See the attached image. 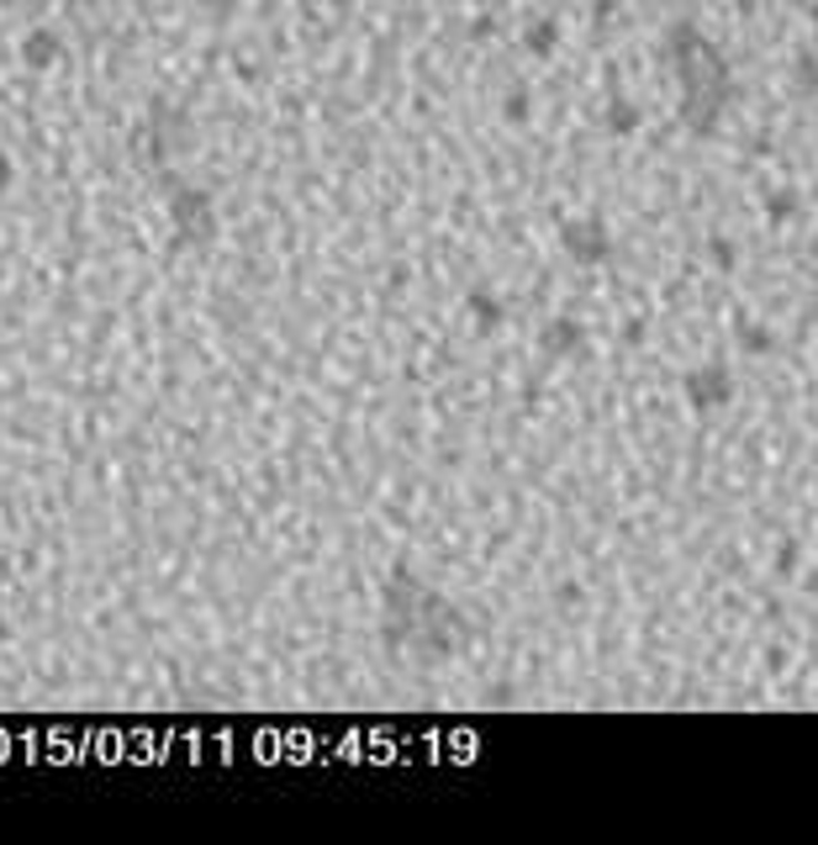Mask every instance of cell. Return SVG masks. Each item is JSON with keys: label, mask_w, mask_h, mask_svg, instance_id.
<instances>
[{"label": "cell", "mask_w": 818, "mask_h": 845, "mask_svg": "<svg viewBox=\"0 0 818 845\" xmlns=\"http://www.w3.org/2000/svg\"><path fill=\"white\" fill-rule=\"evenodd\" d=\"M534 106H539L534 85H513V90L497 101V117L507 122V127H528V122H534Z\"/></svg>", "instance_id": "8fae6325"}, {"label": "cell", "mask_w": 818, "mask_h": 845, "mask_svg": "<svg viewBox=\"0 0 818 845\" xmlns=\"http://www.w3.org/2000/svg\"><path fill=\"white\" fill-rule=\"evenodd\" d=\"M64 59V38L53 32V27H27V38H21V64L32 69V75H48V69H59Z\"/></svg>", "instance_id": "52a82bcc"}, {"label": "cell", "mask_w": 818, "mask_h": 845, "mask_svg": "<svg viewBox=\"0 0 818 845\" xmlns=\"http://www.w3.org/2000/svg\"><path fill=\"white\" fill-rule=\"evenodd\" d=\"M465 312H470V322H476V333H497L501 322H507V302H501L491 285H470Z\"/></svg>", "instance_id": "ba28073f"}, {"label": "cell", "mask_w": 818, "mask_h": 845, "mask_svg": "<svg viewBox=\"0 0 818 845\" xmlns=\"http://www.w3.org/2000/svg\"><path fill=\"white\" fill-rule=\"evenodd\" d=\"M90 6H96V0H90Z\"/></svg>", "instance_id": "ffe728a7"}, {"label": "cell", "mask_w": 818, "mask_h": 845, "mask_svg": "<svg viewBox=\"0 0 818 845\" xmlns=\"http://www.w3.org/2000/svg\"><path fill=\"white\" fill-rule=\"evenodd\" d=\"M739 349L760 360V354H771V349H777V333H771L766 322H744V328H739Z\"/></svg>", "instance_id": "4fadbf2b"}, {"label": "cell", "mask_w": 818, "mask_h": 845, "mask_svg": "<svg viewBox=\"0 0 818 845\" xmlns=\"http://www.w3.org/2000/svg\"><path fill=\"white\" fill-rule=\"evenodd\" d=\"M11 181H17V164H11V154H6V143H0V196L11 191Z\"/></svg>", "instance_id": "e0dca14e"}, {"label": "cell", "mask_w": 818, "mask_h": 845, "mask_svg": "<svg viewBox=\"0 0 818 845\" xmlns=\"http://www.w3.org/2000/svg\"><path fill=\"white\" fill-rule=\"evenodd\" d=\"M380 640H386L391 655L434 666L459 655L470 644V629H465V613L444 592H434L407 565H397L386 592H380Z\"/></svg>", "instance_id": "6da1fadb"}, {"label": "cell", "mask_w": 818, "mask_h": 845, "mask_svg": "<svg viewBox=\"0 0 818 845\" xmlns=\"http://www.w3.org/2000/svg\"><path fill=\"white\" fill-rule=\"evenodd\" d=\"M613 11H619V0H597V21H607Z\"/></svg>", "instance_id": "ac0fdd59"}, {"label": "cell", "mask_w": 818, "mask_h": 845, "mask_svg": "<svg viewBox=\"0 0 818 845\" xmlns=\"http://www.w3.org/2000/svg\"><path fill=\"white\" fill-rule=\"evenodd\" d=\"M798 206H802V196L792 191V185H781V191H766V222H771V227L792 222V217H798Z\"/></svg>", "instance_id": "7c38bea8"}, {"label": "cell", "mask_w": 818, "mask_h": 845, "mask_svg": "<svg viewBox=\"0 0 818 845\" xmlns=\"http://www.w3.org/2000/svg\"><path fill=\"white\" fill-rule=\"evenodd\" d=\"M660 59L681 80V122L692 138H713L723 106L734 101V75L698 21H671L660 38Z\"/></svg>", "instance_id": "7a4b0ae2"}, {"label": "cell", "mask_w": 818, "mask_h": 845, "mask_svg": "<svg viewBox=\"0 0 818 845\" xmlns=\"http://www.w3.org/2000/svg\"><path fill=\"white\" fill-rule=\"evenodd\" d=\"M602 127H607V138H634L639 127H644V106L634 96H613L607 111H602Z\"/></svg>", "instance_id": "9c48e42d"}, {"label": "cell", "mask_w": 818, "mask_h": 845, "mask_svg": "<svg viewBox=\"0 0 818 845\" xmlns=\"http://www.w3.org/2000/svg\"><path fill=\"white\" fill-rule=\"evenodd\" d=\"M559 254L581 270H597L619 254V239H613V222L602 212H581V217H565L559 222Z\"/></svg>", "instance_id": "277c9868"}, {"label": "cell", "mask_w": 818, "mask_h": 845, "mask_svg": "<svg viewBox=\"0 0 818 845\" xmlns=\"http://www.w3.org/2000/svg\"><path fill=\"white\" fill-rule=\"evenodd\" d=\"M734 370L723 360H708V365H692L686 376H681V397H686V407L698 412V418H708V412H723V407L734 402Z\"/></svg>", "instance_id": "5b68a950"}, {"label": "cell", "mask_w": 818, "mask_h": 845, "mask_svg": "<svg viewBox=\"0 0 818 845\" xmlns=\"http://www.w3.org/2000/svg\"><path fill=\"white\" fill-rule=\"evenodd\" d=\"M798 565H802V544L787 540V544H781V555H777V571L787 576V571H798Z\"/></svg>", "instance_id": "2e32d148"}, {"label": "cell", "mask_w": 818, "mask_h": 845, "mask_svg": "<svg viewBox=\"0 0 818 845\" xmlns=\"http://www.w3.org/2000/svg\"><path fill=\"white\" fill-rule=\"evenodd\" d=\"M523 54L528 59H555L559 54V21L555 17H539L523 27Z\"/></svg>", "instance_id": "30bf717a"}, {"label": "cell", "mask_w": 818, "mask_h": 845, "mask_svg": "<svg viewBox=\"0 0 818 845\" xmlns=\"http://www.w3.org/2000/svg\"><path fill=\"white\" fill-rule=\"evenodd\" d=\"M169 233L175 249H206L217 243V196L206 185H175L169 196Z\"/></svg>", "instance_id": "3957f363"}, {"label": "cell", "mask_w": 818, "mask_h": 845, "mask_svg": "<svg viewBox=\"0 0 818 845\" xmlns=\"http://www.w3.org/2000/svg\"><path fill=\"white\" fill-rule=\"evenodd\" d=\"M539 349L549 360H576L581 349H586V322H581L576 312H555V318L539 328Z\"/></svg>", "instance_id": "8992f818"}, {"label": "cell", "mask_w": 818, "mask_h": 845, "mask_svg": "<svg viewBox=\"0 0 818 845\" xmlns=\"http://www.w3.org/2000/svg\"><path fill=\"white\" fill-rule=\"evenodd\" d=\"M802 592H808V598H814V603H818V571H808V582H802Z\"/></svg>", "instance_id": "d6986e66"}, {"label": "cell", "mask_w": 818, "mask_h": 845, "mask_svg": "<svg viewBox=\"0 0 818 845\" xmlns=\"http://www.w3.org/2000/svg\"><path fill=\"white\" fill-rule=\"evenodd\" d=\"M708 254H713V264H719V270H734V243L723 239V233H719V239H708Z\"/></svg>", "instance_id": "9a60e30c"}, {"label": "cell", "mask_w": 818, "mask_h": 845, "mask_svg": "<svg viewBox=\"0 0 818 845\" xmlns=\"http://www.w3.org/2000/svg\"><path fill=\"white\" fill-rule=\"evenodd\" d=\"M792 90L798 96H814L818 90V54H798L792 59Z\"/></svg>", "instance_id": "5bb4252c"}]
</instances>
